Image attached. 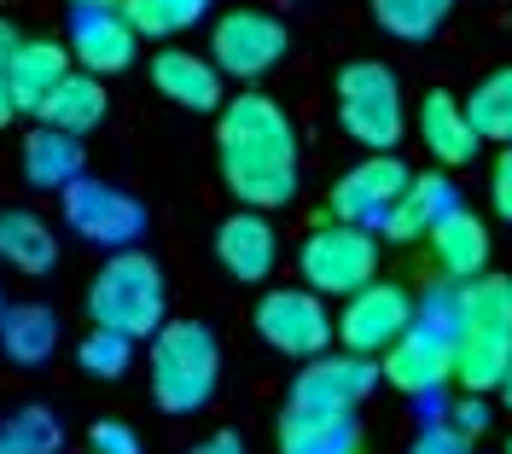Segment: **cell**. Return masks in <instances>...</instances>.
Masks as SVG:
<instances>
[{"label":"cell","mask_w":512,"mask_h":454,"mask_svg":"<svg viewBox=\"0 0 512 454\" xmlns=\"http://www.w3.org/2000/svg\"><path fill=\"white\" fill-rule=\"evenodd\" d=\"M448 12H454V0H373L379 30H390L396 41H425V35H437Z\"/></svg>","instance_id":"obj_29"},{"label":"cell","mask_w":512,"mask_h":454,"mask_svg":"<svg viewBox=\"0 0 512 454\" xmlns=\"http://www.w3.org/2000/svg\"><path fill=\"white\" fill-rule=\"evenodd\" d=\"M466 111H472V129L495 146H512V65L489 70L478 88L466 94Z\"/></svg>","instance_id":"obj_27"},{"label":"cell","mask_w":512,"mask_h":454,"mask_svg":"<svg viewBox=\"0 0 512 454\" xmlns=\"http://www.w3.org/2000/svg\"><path fill=\"white\" fill-rule=\"evenodd\" d=\"M18 47H24V35L0 18V82H6V70H12V59H18Z\"/></svg>","instance_id":"obj_38"},{"label":"cell","mask_w":512,"mask_h":454,"mask_svg":"<svg viewBox=\"0 0 512 454\" xmlns=\"http://www.w3.org/2000/svg\"><path fill=\"white\" fill-rule=\"evenodd\" d=\"M152 402L163 414H198L210 396H216V379H222V350L210 338L204 321H163L152 332Z\"/></svg>","instance_id":"obj_2"},{"label":"cell","mask_w":512,"mask_h":454,"mask_svg":"<svg viewBox=\"0 0 512 454\" xmlns=\"http://www.w3.org/2000/svg\"><path fill=\"white\" fill-rule=\"evenodd\" d=\"M448 210H454V187H448V175H414L408 181V193L396 198V210L384 216V239H396V245H414L425 239L431 227L443 222Z\"/></svg>","instance_id":"obj_20"},{"label":"cell","mask_w":512,"mask_h":454,"mask_svg":"<svg viewBox=\"0 0 512 454\" xmlns=\"http://www.w3.org/2000/svg\"><path fill=\"white\" fill-rule=\"evenodd\" d=\"M222 146V181L233 198H245L251 210H280L297 193V129L268 94H239L222 105L216 123Z\"/></svg>","instance_id":"obj_1"},{"label":"cell","mask_w":512,"mask_h":454,"mask_svg":"<svg viewBox=\"0 0 512 454\" xmlns=\"http://www.w3.org/2000/svg\"><path fill=\"white\" fill-rule=\"evenodd\" d=\"M280 454H367V443L355 431V414L286 396V408H280Z\"/></svg>","instance_id":"obj_13"},{"label":"cell","mask_w":512,"mask_h":454,"mask_svg":"<svg viewBox=\"0 0 512 454\" xmlns=\"http://www.w3.org/2000/svg\"><path fill=\"white\" fill-rule=\"evenodd\" d=\"M297 268H303V286L320 297H350L361 286H373L379 274V245H373V227L355 222H332L315 227L297 251Z\"/></svg>","instance_id":"obj_5"},{"label":"cell","mask_w":512,"mask_h":454,"mask_svg":"<svg viewBox=\"0 0 512 454\" xmlns=\"http://www.w3.org/2000/svg\"><path fill=\"white\" fill-rule=\"evenodd\" d=\"M169 6V18H175V30H187V24H198L204 12H210V0H163Z\"/></svg>","instance_id":"obj_37"},{"label":"cell","mask_w":512,"mask_h":454,"mask_svg":"<svg viewBox=\"0 0 512 454\" xmlns=\"http://www.w3.org/2000/svg\"><path fill=\"white\" fill-rule=\"evenodd\" d=\"M105 88H99V76H88V70H70L59 88H53V99L41 105V123H53V129L64 134H88L105 123Z\"/></svg>","instance_id":"obj_25"},{"label":"cell","mask_w":512,"mask_h":454,"mask_svg":"<svg viewBox=\"0 0 512 454\" xmlns=\"http://www.w3.org/2000/svg\"><path fill=\"white\" fill-rule=\"evenodd\" d=\"M408 163L396 158V152H373V158H361L350 175H338V187H332V216L338 222H355V227H384V216L396 210V198L408 193Z\"/></svg>","instance_id":"obj_10"},{"label":"cell","mask_w":512,"mask_h":454,"mask_svg":"<svg viewBox=\"0 0 512 454\" xmlns=\"http://www.w3.org/2000/svg\"><path fill=\"white\" fill-rule=\"evenodd\" d=\"M0 262L18 274H47L59 262V233L35 210H0Z\"/></svg>","instance_id":"obj_22"},{"label":"cell","mask_w":512,"mask_h":454,"mask_svg":"<svg viewBox=\"0 0 512 454\" xmlns=\"http://www.w3.org/2000/svg\"><path fill=\"white\" fill-rule=\"evenodd\" d=\"M187 454H245V437H239V431H210V437L192 443Z\"/></svg>","instance_id":"obj_36"},{"label":"cell","mask_w":512,"mask_h":454,"mask_svg":"<svg viewBox=\"0 0 512 454\" xmlns=\"http://www.w3.org/2000/svg\"><path fill=\"white\" fill-rule=\"evenodd\" d=\"M0 321H6V286H0Z\"/></svg>","instance_id":"obj_42"},{"label":"cell","mask_w":512,"mask_h":454,"mask_svg":"<svg viewBox=\"0 0 512 454\" xmlns=\"http://www.w3.org/2000/svg\"><path fill=\"white\" fill-rule=\"evenodd\" d=\"M507 454H512V437H507Z\"/></svg>","instance_id":"obj_43"},{"label":"cell","mask_w":512,"mask_h":454,"mask_svg":"<svg viewBox=\"0 0 512 454\" xmlns=\"http://www.w3.org/2000/svg\"><path fill=\"white\" fill-rule=\"evenodd\" d=\"M64 222H70V233H82L88 245L128 251V245L146 233V210H140V198L123 193V187L70 181V187H64Z\"/></svg>","instance_id":"obj_9"},{"label":"cell","mask_w":512,"mask_h":454,"mask_svg":"<svg viewBox=\"0 0 512 454\" xmlns=\"http://www.w3.org/2000/svg\"><path fill=\"white\" fill-rule=\"evenodd\" d=\"M419 140H425V152L443 163V169L472 163L478 158V146H483V134L472 129L466 99H454L448 88H431V94L419 99Z\"/></svg>","instance_id":"obj_14"},{"label":"cell","mask_w":512,"mask_h":454,"mask_svg":"<svg viewBox=\"0 0 512 454\" xmlns=\"http://www.w3.org/2000/svg\"><path fill=\"white\" fill-rule=\"evenodd\" d=\"M88 449L94 454H140V437L123 420H94L88 425Z\"/></svg>","instance_id":"obj_32"},{"label":"cell","mask_w":512,"mask_h":454,"mask_svg":"<svg viewBox=\"0 0 512 454\" xmlns=\"http://www.w3.org/2000/svg\"><path fill=\"white\" fill-rule=\"evenodd\" d=\"M495 396H501V402H507V408H512V373H507V385L495 390Z\"/></svg>","instance_id":"obj_41"},{"label":"cell","mask_w":512,"mask_h":454,"mask_svg":"<svg viewBox=\"0 0 512 454\" xmlns=\"http://www.w3.org/2000/svg\"><path fill=\"white\" fill-rule=\"evenodd\" d=\"M373 385H379V361L344 350V356L303 361V373L291 379V396L297 402H315V408H344V414H355V402H367Z\"/></svg>","instance_id":"obj_12"},{"label":"cell","mask_w":512,"mask_h":454,"mask_svg":"<svg viewBox=\"0 0 512 454\" xmlns=\"http://www.w3.org/2000/svg\"><path fill=\"white\" fill-rule=\"evenodd\" d=\"M512 373V338H489V332H454V385L460 390H501Z\"/></svg>","instance_id":"obj_23"},{"label":"cell","mask_w":512,"mask_h":454,"mask_svg":"<svg viewBox=\"0 0 512 454\" xmlns=\"http://www.w3.org/2000/svg\"><path fill=\"white\" fill-rule=\"evenodd\" d=\"M134 24L123 12H76L70 24V59L76 70L88 76H111V70H128L134 65Z\"/></svg>","instance_id":"obj_17"},{"label":"cell","mask_w":512,"mask_h":454,"mask_svg":"<svg viewBox=\"0 0 512 454\" xmlns=\"http://www.w3.org/2000/svg\"><path fill=\"white\" fill-rule=\"evenodd\" d=\"M12 117H18V105H12V94H6V82H0V129H6Z\"/></svg>","instance_id":"obj_39"},{"label":"cell","mask_w":512,"mask_h":454,"mask_svg":"<svg viewBox=\"0 0 512 454\" xmlns=\"http://www.w3.org/2000/svg\"><path fill=\"white\" fill-rule=\"evenodd\" d=\"M460 332L512 338V280L507 274H478V280L460 286Z\"/></svg>","instance_id":"obj_26"},{"label":"cell","mask_w":512,"mask_h":454,"mask_svg":"<svg viewBox=\"0 0 512 454\" xmlns=\"http://www.w3.org/2000/svg\"><path fill=\"white\" fill-rule=\"evenodd\" d=\"M216 257H222V268L233 274V280H245V286L268 280V274H274V257H280L274 222H268L262 210H239V216H227V222L216 227Z\"/></svg>","instance_id":"obj_15"},{"label":"cell","mask_w":512,"mask_h":454,"mask_svg":"<svg viewBox=\"0 0 512 454\" xmlns=\"http://www.w3.org/2000/svg\"><path fill=\"white\" fill-rule=\"evenodd\" d=\"M70 70H76L70 47H59V41H24L18 59H12V70H6V94H12L18 111L41 117V105L53 99V88H59Z\"/></svg>","instance_id":"obj_19"},{"label":"cell","mask_w":512,"mask_h":454,"mask_svg":"<svg viewBox=\"0 0 512 454\" xmlns=\"http://www.w3.org/2000/svg\"><path fill=\"white\" fill-rule=\"evenodd\" d=\"M53 350H59V315L41 303H12L0 321V356L18 367H41Z\"/></svg>","instance_id":"obj_24"},{"label":"cell","mask_w":512,"mask_h":454,"mask_svg":"<svg viewBox=\"0 0 512 454\" xmlns=\"http://www.w3.org/2000/svg\"><path fill=\"white\" fill-rule=\"evenodd\" d=\"M256 338L291 361H315L338 338V321L326 315V297L320 292H309V286H274L256 303Z\"/></svg>","instance_id":"obj_6"},{"label":"cell","mask_w":512,"mask_h":454,"mask_svg":"<svg viewBox=\"0 0 512 454\" xmlns=\"http://www.w3.org/2000/svg\"><path fill=\"white\" fill-rule=\"evenodd\" d=\"M286 47H291L286 24L274 12H262V6H233V12L216 18V30H210V59L227 76H239V82L268 76V70L286 59Z\"/></svg>","instance_id":"obj_7"},{"label":"cell","mask_w":512,"mask_h":454,"mask_svg":"<svg viewBox=\"0 0 512 454\" xmlns=\"http://www.w3.org/2000/svg\"><path fill=\"white\" fill-rule=\"evenodd\" d=\"M70 6H82V12H117L123 0H70Z\"/></svg>","instance_id":"obj_40"},{"label":"cell","mask_w":512,"mask_h":454,"mask_svg":"<svg viewBox=\"0 0 512 454\" xmlns=\"http://www.w3.org/2000/svg\"><path fill=\"white\" fill-rule=\"evenodd\" d=\"M152 88L181 111H216L222 105V65L198 59L187 47H163L152 59Z\"/></svg>","instance_id":"obj_18"},{"label":"cell","mask_w":512,"mask_h":454,"mask_svg":"<svg viewBox=\"0 0 512 454\" xmlns=\"http://www.w3.org/2000/svg\"><path fill=\"white\" fill-rule=\"evenodd\" d=\"M24 181L41 193H64L70 181H82V134H64L53 123L24 140Z\"/></svg>","instance_id":"obj_21"},{"label":"cell","mask_w":512,"mask_h":454,"mask_svg":"<svg viewBox=\"0 0 512 454\" xmlns=\"http://www.w3.org/2000/svg\"><path fill=\"white\" fill-rule=\"evenodd\" d=\"M76 361H82V367H88L94 379H123V373H128V361H134V338L111 332V326H94V332L82 338Z\"/></svg>","instance_id":"obj_30"},{"label":"cell","mask_w":512,"mask_h":454,"mask_svg":"<svg viewBox=\"0 0 512 454\" xmlns=\"http://www.w3.org/2000/svg\"><path fill=\"white\" fill-rule=\"evenodd\" d=\"M448 425H454L466 443H478L483 431H489V402H483L478 390H460V396L448 402Z\"/></svg>","instance_id":"obj_31"},{"label":"cell","mask_w":512,"mask_h":454,"mask_svg":"<svg viewBox=\"0 0 512 454\" xmlns=\"http://www.w3.org/2000/svg\"><path fill=\"white\" fill-rule=\"evenodd\" d=\"M489 198H495V216L512 222V146L495 158V169H489Z\"/></svg>","instance_id":"obj_35"},{"label":"cell","mask_w":512,"mask_h":454,"mask_svg":"<svg viewBox=\"0 0 512 454\" xmlns=\"http://www.w3.org/2000/svg\"><path fill=\"white\" fill-rule=\"evenodd\" d=\"M408 454H472V443H466V437H460L448 420H431L414 437V449H408Z\"/></svg>","instance_id":"obj_34"},{"label":"cell","mask_w":512,"mask_h":454,"mask_svg":"<svg viewBox=\"0 0 512 454\" xmlns=\"http://www.w3.org/2000/svg\"><path fill=\"white\" fill-rule=\"evenodd\" d=\"M379 373L408 396H437L443 385H454V332L431 321H414L390 350L379 356Z\"/></svg>","instance_id":"obj_11"},{"label":"cell","mask_w":512,"mask_h":454,"mask_svg":"<svg viewBox=\"0 0 512 454\" xmlns=\"http://www.w3.org/2000/svg\"><path fill=\"white\" fill-rule=\"evenodd\" d=\"M414 321H419L414 297L402 292V286H390V280H373V286H361V292L344 297L338 344L355 350V356H384Z\"/></svg>","instance_id":"obj_8"},{"label":"cell","mask_w":512,"mask_h":454,"mask_svg":"<svg viewBox=\"0 0 512 454\" xmlns=\"http://www.w3.org/2000/svg\"><path fill=\"white\" fill-rule=\"evenodd\" d=\"M117 12H123L140 35H169V30H175V18H169V6H163V0H123Z\"/></svg>","instance_id":"obj_33"},{"label":"cell","mask_w":512,"mask_h":454,"mask_svg":"<svg viewBox=\"0 0 512 454\" xmlns=\"http://www.w3.org/2000/svg\"><path fill=\"white\" fill-rule=\"evenodd\" d=\"M338 123L355 146L367 152H396L408 134V111H402V88L396 76L373 59L338 70Z\"/></svg>","instance_id":"obj_4"},{"label":"cell","mask_w":512,"mask_h":454,"mask_svg":"<svg viewBox=\"0 0 512 454\" xmlns=\"http://www.w3.org/2000/svg\"><path fill=\"white\" fill-rule=\"evenodd\" d=\"M64 449V425L47 408H18L0 420V454H59Z\"/></svg>","instance_id":"obj_28"},{"label":"cell","mask_w":512,"mask_h":454,"mask_svg":"<svg viewBox=\"0 0 512 454\" xmlns=\"http://www.w3.org/2000/svg\"><path fill=\"white\" fill-rule=\"evenodd\" d=\"M88 315L94 326H111L123 338H152L163 326V268L146 251H111V262L88 286Z\"/></svg>","instance_id":"obj_3"},{"label":"cell","mask_w":512,"mask_h":454,"mask_svg":"<svg viewBox=\"0 0 512 454\" xmlns=\"http://www.w3.org/2000/svg\"><path fill=\"white\" fill-rule=\"evenodd\" d=\"M425 245H431V262H437V274L454 280V286H466V280H478L483 268H489V227L483 216L472 210H448L443 222L425 233Z\"/></svg>","instance_id":"obj_16"}]
</instances>
